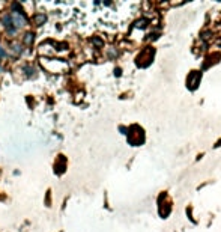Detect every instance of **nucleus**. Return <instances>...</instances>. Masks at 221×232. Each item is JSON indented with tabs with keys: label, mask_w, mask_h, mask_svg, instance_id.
<instances>
[{
	"label": "nucleus",
	"mask_w": 221,
	"mask_h": 232,
	"mask_svg": "<svg viewBox=\"0 0 221 232\" xmlns=\"http://www.w3.org/2000/svg\"><path fill=\"white\" fill-rule=\"evenodd\" d=\"M11 20H12V24H15V29L24 27L27 24V18H26V15L21 11H14L11 14Z\"/></svg>",
	"instance_id": "obj_1"
},
{
	"label": "nucleus",
	"mask_w": 221,
	"mask_h": 232,
	"mask_svg": "<svg viewBox=\"0 0 221 232\" xmlns=\"http://www.w3.org/2000/svg\"><path fill=\"white\" fill-rule=\"evenodd\" d=\"M21 53H23L21 45H20V44H17V42H14V44L11 45V54H12V56H20Z\"/></svg>",
	"instance_id": "obj_2"
},
{
	"label": "nucleus",
	"mask_w": 221,
	"mask_h": 232,
	"mask_svg": "<svg viewBox=\"0 0 221 232\" xmlns=\"http://www.w3.org/2000/svg\"><path fill=\"white\" fill-rule=\"evenodd\" d=\"M45 21H47V15H45V14H38V15L35 17V23H36V26H42Z\"/></svg>",
	"instance_id": "obj_3"
},
{
	"label": "nucleus",
	"mask_w": 221,
	"mask_h": 232,
	"mask_svg": "<svg viewBox=\"0 0 221 232\" xmlns=\"http://www.w3.org/2000/svg\"><path fill=\"white\" fill-rule=\"evenodd\" d=\"M32 42H33V33L29 32V33L24 35V44H26V45H30Z\"/></svg>",
	"instance_id": "obj_4"
},
{
	"label": "nucleus",
	"mask_w": 221,
	"mask_h": 232,
	"mask_svg": "<svg viewBox=\"0 0 221 232\" xmlns=\"http://www.w3.org/2000/svg\"><path fill=\"white\" fill-rule=\"evenodd\" d=\"M24 72H26L29 77H33V72H35V69H33V68H30V66H26V68H24Z\"/></svg>",
	"instance_id": "obj_5"
},
{
	"label": "nucleus",
	"mask_w": 221,
	"mask_h": 232,
	"mask_svg": "<svg viewBox=\"0 0 221 232\" xmlns=\"http://www.w3.org/2000/svg\"><path fill=\"white\" fill-rule=\"evenodd\" d=\"M5 56H6V51H5V50L0 47V57H5Z\"/></svg>",
	"instance_id": "obj_6"
}]
</instances>
